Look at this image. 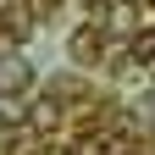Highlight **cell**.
I'll return each mask as SVG.
<instances>
[{
    "instance_id": "cell-1",
    "label": "cell",
    "mask_w": 155,
    "mask_h": 155,
    "mask_svg": "<svg viewBox=\"0 0 155 155\" xmlns=\"http://www.w3.org/2000/svg\"><path fill=\"white\" fill-rule=\"evenodd\" d=\"M28 78H33V67L22 61V55H0V94H11V89H28Z\"/></svg>"
},
{
    "instance_id": "cell-2",
    "label": "cell",
    "mask_w": 155,
    "mask_h": 155,
    "mask_svg": "<svg viewBox=\"0 0 155 155\" xmlns=\"http://www.w3.org/2000/svg\"><path fill=\"white\" fill-rule=\"evenodd\" d=\"M94 45H100V22H89V28H78V33H72V55H78V61H89Z\"/></svg>"
},
{
    "instance_id": "cell-3",
    "label": "cell",
    "mask_w": 155,
    "mask_h": 155,
    "mask_svg": "<svg viewBox=\"0 0 155 155\" xmlns=\"http://www.w3.org/2000/svg\"><path fill=\"white\" fill-rule=\"evenodd\" d=\"M0 122H11V127L28 122V111H22V100H17V94H0Z\"/></svg>"
},
{
    "instance_id": "cell-4",
    "label": "cell",
    "mask_w": 155,
    "mask_h": 155,
    "mask_svg": "<svg viewBox=\"0 0 155 155\" xmlns=\"http://www.w3.org/2000/svg\"><path fill=\"white\" fill-rule=\"evenodd\" d=\"M28 122L33 127H55V122H61V105H55V100H39V111H28Z\"/></svg>"
},
{
    "instance_id": "cell-5",
    "label": "cell",
    "mask_w": 155,
    "mask_h": 155,
    "mask_svg": "<svg viewBox=\"0 0 155 155\" xmlns=\"http://www.w3.org/2000/svg\"><path fill=\"white\" fill-rule=\"evenodd\" d=\"M150 55H155V33H139L133 39V61H150Z\"/></svg>"
},
{
    "instance_id": "cell-6",
    "label": "cell",
    "mask_w": 155,
    "mask_h": 155,
    "mask_svg": "<svg viewBox=\"0 0 155 155\" xmlns=\"http://www.w3.org/2000/svg\"><path fill=\"white\" fill-rule=\"evenodd\" d=\"M89 6H94V0H89Z\"/></svg>"
}]
</instances>
